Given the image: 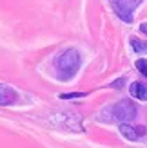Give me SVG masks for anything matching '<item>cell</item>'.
Returning a JSON list of instances; mask_svg holds the SVG:
<instances>
[{"label": "cell", "instance_id": "obj_3", "mask_svg": "<svg viewBox=\"0 0 147 148\" xmlns=\"http://www.w3.org/2000/svg\"><path fill=\"white\" fill-rule=\"evenodd\" d=\"M142 2L144 0H111L116 16L120 20H123V22H127V24L133 22V13Z\"/></svg>", "mask_w": 147, "mask_h": 148}, {"label": "cell", "instance_id": "obj_7", "mask_svg": "<svg viewBox=\"0 0 147 148\" xmlns=\"http://www.w3.org/2000/svg\"><path fill=\"white\" fill-rule=\"evenodd\" d=\"M131 47L135 49V53L138 54H142V53H147V42L140 40V38H136V36H131Z\"/></svg>", "mask_w": 147, "mask_h": 148}, {"label": "cell", "instance_id": "obj_6", "mask_svg": "<svg viewBox=\"0 0 147 148\" xmlns=\"http://www.w3.org/2000/svg\"><path fill=\"white\" fill-rule=\"evenodd\" d=\"M129 92H131V96H133L135 99L147 101V85L142 83V81H135V83H131Z\"/></svg>", "mask_w": 147, "mask_h": 148}, {"label": "cell", "instance_id": "obj_2", "mask_svg": "<svg viewBox=\"0 0 147 148\" xmlns=\"http://www.w3.org/2000/svg\"><path fill=\"white\" fill-rule=\"evenodd\" d=\"M105 110L111 116L105 117L104 121H109V123H113V121L114 123H131L136 117V105L131 99H122Z\"/></svg>", "mask_w": 147, "mask_h": 148}, {"label": "cell", "instance_id": "obj_10", "mask_svg": "<svg viewBox=\"0 0 147 148\" xmlns=\"http://www.w3.org/2000/svg\"><path fill=\"white\" fill-rule=\"evenodd\" d=\"M123 81H126V79H123V78H120V79L113 81V83H111V87H114V88H122V83H123Z\"/></svg>", "mask_w": 147, "mask_h": 148}, {"label": "cell", "instance_id": "obj_4", "mask_svg": "<svg viewBox=\"0 0 147 148\" xmlns=\"http://www.w3.org/2000/svg\"><path fill=\"white\" fill-rule=\"evenodd\" d=\"M120 134L129 139V141H138L140 137H144L147 134V128L144 127V125H140V127H133V125H129V123H120Z\"/></svg>", "mask_w": 147, "mask_h": 148}, {"label": "cell", "instance_id": "obj_9", "mask_svg": "<svg viewBox=\"0 0 147 148\" xmlns=\"http://www.w3.org/2000/svg\"><path fill=\"white\" fill-rule=\"evenodd\" d=\"M84 96H87L85 92H71V94H62L60 99H71V98H84Z\"/></svg>", "mask_w": 147, "mask_h": 148}, {"label": "cell", "instance_id": "obj_5", "mask_svg": "<svg viewBox=\"0 0 147 148\" xmlns=\"http://www.w3.org/2000/svg\"><path fill=\"white\" fill-rule=\"evenodd\" d=\"M18 101V92L13 87L0 83V107H7Z\"/></svg>", "mask_w": 147, "mask_h": 148}, {"label": "cell", "instance_id": "obj_11", "mask_svg": "<svg viewBox=\"0 0 147 148\" xmlns=\"http://www.w3.org/2000/svg\"><path fill=\"white\" fill-rule=\"evenodd\" d=\"M140 31H142L144 34H147V22H145V24H142V25H140Z\"/></svg>", "mask_w": 147, "mask_h": 148}, {"label": "cell", "instance_id": "obj_8", "mask_svg": "<svg viewBox=\"0 0 147 148\" xmlns=\"http://www.w3.org/2000/svg\"><path fill=\"white\" fill-rule=\"evenodd\" d=\"M135 67L140 71L144 76L147 78V60H144V58H140V60H136V63H135Z\"/></svg>", "mask_w": 147, "mask_h": 148}, {"label": "cell", "instance_id": "obj_1", "mask_svg": "<svg viewBox=\"0 0 147 148\" xmlns=\"http://www.w3.org/2000/svg\"><path fill=\"white\" fill-rule=\"evenodd\" d=\"M80 63H82V56L76 49H65L60 54L55 58V69L58 74V79L67 81L71 79L80 69Z\"/></svg>", "mask_w": 147, "mask_h": 148}]
</instances>
